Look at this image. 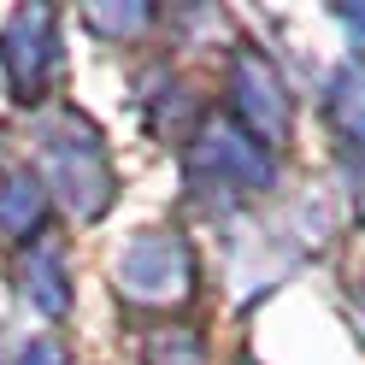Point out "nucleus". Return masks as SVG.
<instances>
[{
  "mask_svg": "<svg viewBox=\"0 0 365 365\" xmlns=\"http://www.w3.org/2000/svg\"><path fill=\"white\" fill-rule=\"evenodd\" d=\"M18 365H65V348H59V341H48V336H41V341H30V348L18 354Z\"/></svg>",
  "mask_w": 365,
  "mask_h": 365,
  "instance_id": "obj_9",
  "label": "nucleus"
},
{
  "mask_svg": "<svg viewBox=\"0 0 365 365\" xmlns=\"http://www.w3.org/2000/svg\"><path fill=\"white\" fill-rule=\"evenodd\" d=\"M195 283V259L182 236H165V230H148L124 247L118 259V289L130 301H182Z\"/></svg>",
  "mask_w": 365,
  "mask_h": 365,
  "instance_id": "obj_1",
  "label": "nucleus"
},
{
  "mask_svg": "<svg viewBox=\"0 0 365 365\" xmlns=\"http://www.w3.org/2000/svg\"><path fill=\"white\" fill-rule=\"evenodd\" d=\"M48 165H53V182H59V195L71 200V207L83 218H95L106 200H112V171H106V159L95 148V135L77 130V124H65L48 135Z\"/></svg>",
  "mask_w": 365,
  "mask_h": 365,
  "instance_id": "obj_2",
  "label": "nucleus"
},
{
  "mask_svg": "<svg viewBox=\"0 0 365 365\" xmlns=\"http://www.w3.org/2000/svg\"><path fill=\"white\" fill-rule=\"evenodd\" d=\"M195 177H212L224 182V189H259V182L271 177V153L259 135H242L230 124H218L207 130V142H195Z\"/></svg>",
  "mask_w": 365,
  "mask_h": 365,
  "instance_id": "obj_3",
  "label": "nucleus"
},
{
  "mask_svg": "<svg viewBox=\"0 0 365 365\" xmlns=\"http://www.w3.org/2000/svg\"><path fill=\"white\" fill-rule=\"evenodd\" d=\"M41 207H48L41 182H36L30 171H12L6 182H0V236H6V242L30 236L36 224H41Z\"/></svg>",
  "mask_w": 365,
  "mask_h": 365,
  "instance_id": "obj_6",
  "label": "nucleus"
},
{
  "mask_svg": "<svg viewBox=\"0 0 365 365\" xmlns=\"http://www.w3.org/2000/svg\"><path fill=\"white\" fill-rule=\"evenodd\" d=\"M330 118L348 130L354 142H365V59L348 65V71L336 77V88H330Z\"/></svg>",
  "mask_w": 365,
  "mask_h": 365,
  "instance_id": "obj_8",
  "label": "nucleus"
},
{
  "mask_svg": "<svg viewBox=\"0 0 365 365\" xmlns=\"http://www.w3.org/2000/svg\"><path fill=\"white\" fill-rule=\"evenodd\" d=\"M0 41H6V65H12L18 95L36 101L41 83H48V71H53V18L48 12H18Z\"/></svg>",
  "mask_w": 365,
  "mask_h": 365,
  "instance_id": "obj_4",
  "label": "nucleus"
},
{
  "mask_svg": "<svg viewBox=\"0 0 365 365\" xmlns=\"http://www.w3.org/2000/svg\"><path fill=\"white\" fill-rule=\"evenodd\" d=\"M24 294L41 307V312H65V265H59V247H48L41 242L36 254H30V265H24Z\"/></svg>",
  "mask_w": 365,
  "mask_h": 365,
  "instance_id": "obj_7",
  "label": "nucleus"
},
{
  "mask_svg": "<svg viewBox=\"0 0 365 365\" xmlns=\"http://www.w3.org/2000/svg\"><path fill=\"white\" fill-rule=\"evenodd\" d=\"M354 312H359V324H365V289H359V294H354Z\"/></svg>",
  "mask_w": 365,
  "mask_h": 365,
  "instance_id": "obj_10",
  "label": "nucleus"
},
{
  "mask_svg": "<svg viewBox=\"0 0 365 365\" xmlns=\"http://www.w3.org/2000/svg\"><path fill=\"white\" fill-rule=\"evenodd\" d=\"M236 95H242V112L254 124L259 142H277L289 130V101H283V83L271 77V65L259 53H242L236 59Z\"/></svg>",
  "mask_w": 365,
  "mask_h": 365,
  "instance_id": "obj_5",
  "label": "nucleus"
}]
</instances>
